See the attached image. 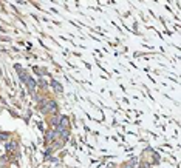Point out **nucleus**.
Wrapping results in <instances>:
<instances>
[{
    "mask_svg": "<svg viewBox=\"0 0 181 168\" xmlns=\"http://www.w3.org/2000/svg\"><path fill=\"white\" fill-rule=\"evenodd\" d=\"M51 85H53V88L56 90V93H64V88H62V85H60L57 80H51Z\"/></svg>",
    "mask_w": 181,
    "mask_h": 168,
    "instance_id": "20e7f679",
    "label": "nucleus"
},
{
    "mask_svg": "<svg viewBox=\"0 0 181 168\" xmlns=\"http://www.w3.org/2000/svg\"><path fill=\"white\" fill-rule=\"evenodd\" d=\"M26 85H28V90L33 93V91L36 90V86H37V82H36V80H34V79L31 77V76H29V77H28V80H26Z\"/></svg>",
    "mask_w": 181,
    "mask_h": 168,
    "instance_id": "7ed1b4c3",
    "label": "nucleus"
},
{
    "mask_svg": "<svg viewBox=\"0 0 181 168\" xmlns=\"http://www.w3.org/2000/svg\"><path fill=\"white\" fill-rule=\"evenodd\" d=\"M16 68H17V71H19V77H20V80L23 83H26V80H28V77H29V74L26 72L25 70H20V65H16Z\"/></svg>",
    "mask_w": 181,
    "mask_h": 168,
    "instance_id": "f257e3e1",
    "label": "nucleus"
},
{
    "mask_svg": "<svg viewBox=\"0 0 181 168\" xmlns=\"http://www.w3.org/2000/svg\"><path fill=\"white\" fill-rule=\"evenodd\" d=\"M16 148H17V143L16 142H8V143H6V150H8V151H14Z\"/></svg>",
    "mask_w": 181,
    "mask_h": 168,
    "instance_id": "39448f33",
    "label": "nucleus"
},
{
    "mask_svg": "<svg viewBox=\"0 0 181 168\" xmlns=\"http://www.w3.org/2000/svg\"><path fill=\"white\" fill-rule=\"evenodd\" d=\"M9 134L8 133H0V140H8Z\"/></svg>",
    "mask_w": 181,
    "mask_h": 168,
    "instance_id": "423d86ee",
    "label": "nucleus"
},
{
    "mask_svg": "<svg viewBox=\"0 0 181 168\" xmlns=\"http://www.w3.org/2000/svg\"><path fill=\"white\" fill-rule=\"evenodd\" d=\"M44 111H45V113H56V111H57L56 102H54V100H50V102H48V106L44 110Z\"/></svg>",
    "mask_w": 181,
    "mask_h": 168,
    "instance_id": "f03ea898",
    "label": "nucleus"
}]
</instances>
